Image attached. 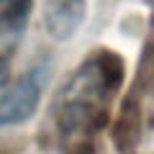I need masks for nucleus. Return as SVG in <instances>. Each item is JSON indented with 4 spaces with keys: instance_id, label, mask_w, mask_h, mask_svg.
<instances>
[{
    "instance_id": "nucleus-3",
    "label": "nucleus",
    "mask_w": 154,
    "mask_h": 154,
    "mask_svg": "<svg viewBox=\"0 0 154 154\" xmlns=\"http://www.w3.org/2000/svg\"><path fill=\"white\" fill-rule=\"evenodd\" d=\"M85 18V0H46L44 23L51 38L64 41L75 36Z\"/></svg>"
},
{
    "instance_id": "nucleus-4",
    "label": "nucleus",
    "mask_w": 154,
    "mask_h": 154,
    "mask_svg": "<svg viewBox=\"0 0 154 154\" xmlns=\"http://www.w3.org/2000/svg\"><path fill=\"white\" fill-rule=\"evenodd\" d=\"M33 0H0V36H18L28 26Z\"/></svg>"
},
{
    "instance_id": "nucleus-2",
    "label": "nucleus",
    "mask_w": 154,
    "mask_h": 154,
    "mask_svg": "<svg viewBox=\"0 0 154 154\" xmlns=\"http://www.w3.org/2000/svg\"><path fill=\"white\" fill-rule=\"evenodd\" d=\"M44 67H33L0 90V128L26 123L38 110L44 95Z\"/></svg>"
},
{
    "instance_id": "nucleus-5",
    "label": "nucleus",
    "mask_w": 154,
    "mask_h": 154,
    "mask_svg": "<svg viewBox=\"0 0 154 154\" xmlns=\"http://www.w3.org/2000/svg\"><path fill=\"white\" fill-rule=\"evenodd\" d=\"M11 69H13V62L8 54H0V90L11 82Z\"/></svg>"
},
{
    "instance_id": "nucleus-1",
    "label": "nucleus",
    "mask_w": 154,
    "mask_h": 154,
    "mask_svg": "<svg viewBox=\"0 0 154 154\" xmlns=\"http://www.w3.org/2000/svg\"><path fill=\"white\" fill-rule=\"evenodd\" d=\"M121 82V57L108 49H100L90 54L59 88L54 100V121L67 154L88 149L98 131H103Z\"/></svg>"
}]
</instances>
